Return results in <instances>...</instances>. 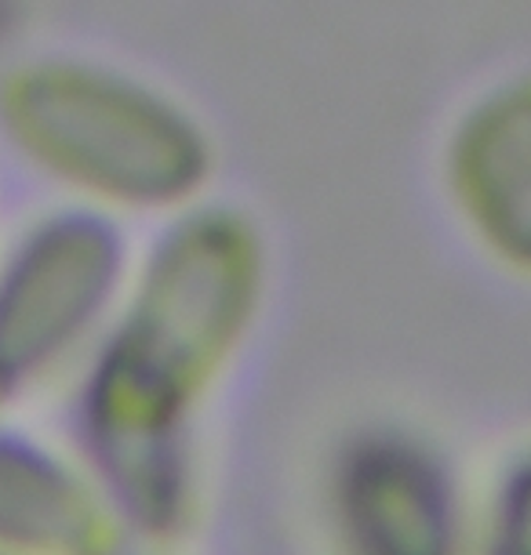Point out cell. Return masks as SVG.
I'll list each match as a JSON object with an SVG mask.
<instances>
[{"mask_svg":"<svg viewBox=\"0 0 531 555\" xmlns=\"http://www.w3.org/2000/svg\"><path fill=\"white\" fill-rule=\"evenodd\" d=\"M252 222L179 211L131 266L77 396L80 465L117 527L161 541L193 508V417L263 306Z\"/></svg>","mask_w":531,"mask_h":555,"instance_id":"6da1fadb","label":"cell"},{"mask_svg":"<svg viewBox=\"0 0 531 555\" xmlns=\"http://www.w3.org/2000/svg\"><path fill=\"white\" fill-rule=\"evenodd\" d=\"M0 131L29 167L110 215H179L212 175V142L179 102L91 62L8 73Z\"/></svg>","mask_w":531,"mask_h":555,"instance_id":"7a4b0ae2","label":"cell"},{"mask_svg":"<svg viewBox=\"0 0 531 555\" xmlns=\"http://www.w3.org/2000/svg\"><path fill=\"white\" fill-rule=\"evenodd\" d=\"M117 215L80 204L40 215L0 258V403L99 341L131 276Z\"/></svg>","mask_w":531,"mask_h":555,"instance_id":"3957f363","label":"cell"},{"mask_svg":"<svg viewBox=\"0 0 531 555\" xmlns=\"http://www.w3.org/2000/svg\"><path fill=\"white\" fill-rule=\"evenodd\" d=\"M447 190L477 244L531 276V77L503 83L459 120Z\"/></svg>","mask_w":531,"mask_h":555,"instance_id":"277c9868","label":"cell"},{"mask_svg":"<svg viewBox=\"0 0 531 555\" xmlns=\"http://www.w3.org/2000/svg\"><path fill=\"white\" fill-rule=\"evenodd\" d=\"M336 512L361 552L430 555L459 538V498L422 447L397 436L364 439L342 461Z\"/></svg>","mask_w":531,"mask_h":555,"instance_id":"5b68a950","label":"cell"},{"mask_svg":"<svg viewBox=\"0 0 531 555\" xmlns=\"http://www.w3.org/2000/svg\"><path fill=\"white\" fill-rule=\"evenodd\" d=\"M113 530L80 461L0 425V552H99Z\"/></svg>","mask_w":531,"mask_h":555,"instance_id":"8992f818","label":"cell"},{"mask_svg":"<svg viewBox=\"0 0 531 555\" xmlns=\"http://www.w3.org/2000/svg\"><path fill=\"white\" fill-rule=\"evenodd\" d=\"M495 548L514 552V555H531V457L514 465L498 487L495 512Z\"/></svg>","mask_w":531,"mask_h":555,"instance_id":"52a82bcc","label":"cell"}]
</instances>
